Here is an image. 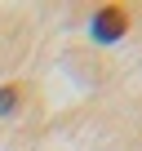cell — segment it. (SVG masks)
Masks as SVG:
<instances>
[{
    "mask_svg": "<svg viewBox=\"0 0 142 151\" xmlns=\"http://www.w3.org/2000/svg\"><path fill=\"white\" fill-rule=\"evenodd\" d=\"M124 27H129V18H124V9H115V5H111V9H102V14L93 18V36H98V40H107V45H111V40H120V36H124Z\"/></svg>",
    "mask_w": 142,
    "mask_h": 151,
    "instance_id": "cell-1",
    "label": "cell"
},
{
    "mask_svg": "<svg viewBox=\"0 0 142 151\" xmlns=\"http://www.w3.org/2000/svg\"><path fill=\"white\" fill-rule=\"evenodd\" d=\"M18 107V89H0V116H9Z\"/></svg>",
    "mask_w": 142,
    "mask_h": 151,
    "instance_id": "cell-2",
    "label": "cell"
}]
</instances>
